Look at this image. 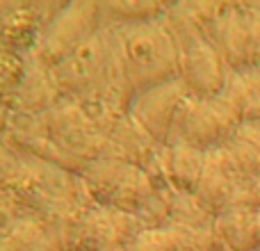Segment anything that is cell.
<instances>
[{
    "mask_svg": "<svg viewBox=\"0 0 260 251\" xmlns=\"http://www.w3.org/2000/svg\"><path fill=\"white\" fill-rule=\"evenodd\" d=\"M112 32L119 64L135 96L180 78L178 44L165 16L157 21L121 25Z\"/></svg>",
    "mask_w": 260,
    "mask_h": 251,
    "instance_id": "cell-1",
    "label": "cell"
},
{
    "mask_svg": "<svg viewBox=\"0 0 260 251\" xmlns=\"http://www.w3.org/2000/svg\"><path fill=\"white\" fill-rule=\"evenodd\" d=\"M82 176L87 192L99 206L130 215H135L155 190V183L142 167L117 158H101L89 162L82 169Z\"/></svg>",
    "mask_w": 260,
    "mask_h": 251,
    "instance_id": "cell-2",
    "label": "cell"
},
{
    "mask_svg": "<svg viewBox=\"0 0 260 251\" xmlns=\"http://www.w3.org/2000/svg\"><path fill=\"white\" fill-rule=\"evenodd\" d=\"M238 125L240 117L221 94L215 99L189 96L178 112L169 144L187 142L203 151H212L224 146V142Z\"/></svg>",
    "mask_w": 260,
    "mask_h": 251,
    "instance_id": "cell-3",
    "label": "cell"
},
{
    "mask_svg": "<svg viewBox=\"0 0 260 251\" xmlns=\"http://www.w3.org/2000/svg\"><path fill=\"white\" fill-rule=\"evenodd\" d=\"M206 35L233 71L253 67L260 41V14L251 5H219Z\"/></svg>",
    "mask_w": 260,
    "mask_h": 251,
    "instance_id": "cell-4",
    "label": "cell"
},
{
    "mask_svg": "<svg viewBox=\"0 0 260 251\" xmlns=\"http://www.w3.org/2000/svg\"><path fill=\"white\" fill-rule=\"evenodd\" d=\"M112 62L114 32L99 30L85 44L78 46L73 53H69L57 67H53V76L59 85V91L73 96V99H82L103 82Z\"/></svg>",
    "mask_w": 260,
    "mask_h": 251,
    "instance_id": "cell-5",
    "label": "cell"
},
{
    "mask_svg": "<svg viewBox=\"0 0 260 251\" xmlns=\"http://www.w3.org/2000/svg\"><path fill=\"white\" fill-rule=\"evenodd\" d=\"M101 21H103L101 5H64L59 12H55V16L41 32L39 44L35 46L37 59L48 69L57 67L69 53H73L78 46L85 44L91 35L99 32Z\"/></svg>",
    "mask_w": 260,
    "mask_h": 251,
    "instance_id": "cell-6",
    "label": "cell"
},
{
    "mask_svg": "<svg viewBox=\"0 0 260 251\" xmlns=\"http://www.w3.org/2000/svg\"><path fill=\"white\" fill-rule=\"evenodd\" d=\"M189 96L192 94L185 87V82L176 78V80H169L165 85H157L153 89H146L135 96L133 103H130V117L160 146H165L171 139L180 108Z\"/></svg>",
    "mask_w": 260,
    "mask_h": 251,
    "instance_id": "cell-7",
    "label": "cell"
},
{
    "mask_svg": "<svg viewBox=\"0 0 260 251\" xmlns=\"http://www.w3.org/2000/svg\"><path fill=\"white\" fill-rule=\"evenodd\" d=\"M238 178H240L238 171L231 165L224 148L221 146L212 148V151H208L206 171H203V178H201V183H199L194 197L199 199V203H201L212 217H217L224 210H229L231 203H233Z\"/></svg>",
    "mask_w": 260,
    "mask_h": 251,
    "instance_id": "cell-8",
    "label": "cell"
},
{
    "mask_svg": "<svg viewBox=\"0 0 260 251\" xmlns=\"http://www.w3.org/2000/svg\"><path fill=\"white\" fill-rule=\"evenodd\" d=\"M208 151L192 146L187 142H174L162 146V169L167 185L174 192L194 194L206 171Z\"/></svg>",
    "mask_w": 260,
    "mask_h": 251,
    "instance_id": "cell-9",
    "label": "cell"
},
{
    "mask_svg": "<svg viewBox=\"0 0 260 251\" xmlns=\"http://www.w3.org/2000/svg\"><path fill=\"white\" fill-rule=\"evenodd\" d=\"M215 233L229 251H260V212L229 208L215 217Z\"/></svg>",
    "mask_w": 260,
    "mask_h": 251,
    "instance_id": "cell-10",
    "label": "cell"
},
{
    "mask_svg": "<svg viewBox=\"0 0 260 251\" xmlns=\"http://www.w3.org/2000/svg\"><path fill=\"white\" fill-rule=\"evenodd\" d=\"M240 117V123H260V71L256 67L233 71L221 91Z\"/></svg>",
    "mask_w": 260,
    "mask_h": 251,
    "instance_id": "cell-11",
    "label": "cell"
},
{
    "mask_svg": "<svg viewBox=\"0 0 260 251\" xmlns=\"http://www.w3.org/2000/svg\"><path fill=\"white\" fill-rule=\"evenodd\" d=\"M221 148L238 176H260V123H240Z\"/></svg>",
    "mask_w": 260,
    "mask_h": 251,
    "instance_id": "cell-12",
    "label": "cell"
},
{
    "mask_svg": "<svg viewBox=\"0 0 260 251\" xmlns=\"http://www.w3.org/2000/svg\"><path fill=\"white\" fill-rule=\"evenodd\" d=\"M169 224L180 226V229H206V226L215 224V219H212L210 212L199 203V199L194 197V194L176 192L174 201H171Z\"/></svg>",
    "mask_w": 260,
    "mask_h": 251,
    "instance_id": "cell-13",
    "label": "cell"
},
{
    "mask_svg": "<svg viewBox=\"0 0 260 251\" xmlns=\"http://www.w3.org/2000/svg\"><path fill=\"white\" fill-rule=\"evenodd\" d=\"M169 9V5H157V3H112V5H101V16L110 14L114 16L112 21L121 23V25H135V23H146L162 18Z\"/></svg>",
    "mask_w": 260,
    "mask_h": 251,
    "instance_id": "cell-14",
    "label": "cell"
},
{
    "mask_svg": "<svg viewBox=\"0 0 260 251\" xmlns=\"http://www.w3.org/2000/svg\"><path fill=\"white\" fill-rule=\"evenodd\" d=\"M16 14H7L5 16V37H7V44L14 46V48H21L23 44H35L37 39L35 35V27H37V16L35 14V5H16Z\"/></svg>",
    "mask_w": 260,
    "mask_h": 251,
    "instance_id": "cell-15",
    "label": "cell"
},
{
    "mask_svg": "<svg viewBox=\"0 0 260 251\" xmlns=\"http://www.w3.org/2000/svg\"><path fill=\"white\" fill-rule=\"evenodd\" d=\"M253 67L260 71V41L256 44V55H253Z\"/></svg>",
    "mask_w": 260,
    "mask_h": 251,
    "instance_id": "cell-16",
    "label": "cell"
}]
</instances>
